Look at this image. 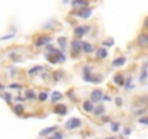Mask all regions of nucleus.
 <instances>
[{"label":"nucleus","instance_id":"obj_23","mask_svg":"<svg viewBox=\"0 0 148 139\" xmlns=\"http://www.w3.org/2000/svg\"><path fill=\"white\" fill-rule=\"evenodd\" d=\"M113 45H115V41L113 39H108V41L103 42V46H113Z\"/></svg>","mask_w":148,"mask_h":139},{"label":"nucleus","instance_id":"obj_29","mask_svg":"<svg viewBox=\"0 0 148 139\" xmlns=\"http://www.w3.org/2000/svg\"><path fill=\"white\" fill-rule=\"evenodd\" d=\"M145 78H147V70L144 68V70H142V73H141V77H139V80H141V81H144Z\"/></svg>","mask_w":148,"mask_h":139},{"label":"nucleus","instance_id":"obj_33","mask_svg":"<svg viewBox=\"0 0 148 139\" xmlns=\"http://www.w3.org/2000/svg\"><path fill=\"white\" fill-rule=\"evenodd\" d=\"M10 89H21V84H10Z\"/></svg>","mask_w":148,"mask_h":139},{"label":"nucleus","instance_id":"obj_30","mask_svg":"<svg viewBox=\"0 0 148 139\" xmlns=\"http://www.w3.org/2000/svg\"><path fill=\"white\" fill-rule=\"evenodd\" d=\"M62 136H64V135H62V133H58V132H54V135H52L54 139H61Z\"/></svg>","mask_w":148,"mask_h":139},{"label":"nucleus","instance_id":"obj_32","mask_svg":"<svg viewBox=\"0 0 148 139\" xmlns=\"http://www.w3.org/2000/svg\"><path fill=\"white\" fill-rule=\"evenodd\" d=\"M115 102H116V106H122V99L121 97H116Z\"/></svg>","mask_w":148,"mask_h":139},{"label":"nucleus","instance_id":"obj_13","mask_svg":"<svg viewBox=\"0 0 148 139\" xmlns=\"http://www.w3.org/2000/svg\"><path fill=\"white\" fill-rule=\"evenodd\" d=\"M125 62H126V58L125 57H119V58H116L112 62V67H121V65H125Z\"/></svg>","mask_w":148,"mask_h":139},{"label":"nucleus","instance_id":"obj_15","mask_svg":"<svg viewBox=\"0 0 148 139\" xmlns=\"http://www.w3.org/2000/svg\"><path fill=\"white\" fill-rule=\"evenodd\" d=\"M113 81H115V84L122 86V84H125V77H123L122 74H116V76L113 77Z\"/></svg>","mask_w":148,"mask_h":139},{"label":"nucleus","instance_id":"obj_37","mask_svg":"<svg viewBox=\"0 0 148 139\" xmlns=\"http://www.w3.org/2000/svg\"><path fill=\"white\" fill-rule=\"evenodd\" d=\"M62 2H64V3H68V2H71V0H62Z\"/></svg>","mask_w":148,"mask_h":139},{"label":"nucleus","instance_id":"obj_21","mask_svg":"<svg viewBox=\"0 0 148 139\" xmlns=\"http://www.w3.org/2000/svg\"><path fill=\"white\" fill-rule=\"evenodd\" d=\"M65 42H67V39H65V38H62V36H61V38H58V44L61 45V49H64V48H65Z\"/></svg>","mask_w":148,"mask_h":139},{"label":"nucleus","instance_id":"obj_34","mask_svg":"<svg viewBox=\"0 0 148 139\" xmlns=\"http://www.w3.org/2000/svg\"><path fill=\"white\" fill-rule=\"evenodd\" d=\"M131 83H132V78H128L126 80V87H131Z\"/></svg>","mask_w":148,"mask_h":139},{"label":"nucleus","instance_id":"obj_5","mask_svg":"<svg viewBox=\"0 0 148 139\" xmlns=\"http://www.w3.org/2000/svg\"><path fill=\"white\" fill-rule=\"evenodd\" d=\"M49 42H51V38H49V36L41 35V36L35 41V45H36V46H45V45H48Z\"/></svg>","mask_w":148,"mask_h":139},{"label":"nucleus","instance_id":"obj_4","mask_svg":"<svg viewBox=\"0 0 148 139\" xmlns=\"http://www.w3.org/2000/svg\"><path fill=\"white\" fill-rule=\"evenodd\" d=\"M82 49H83V42H82V41L74 39V41L71 42V51H73V54H77V52H80Z\"/></svg>","mask_w":148,"mask_h":139},{"label":"nucleus","instance_id":"obj_35","mask_svg":"<svg viewBox=\"0 0 148 139\" xmlns=\"http://www.w3.org/2000/svg\"><path fill=\"white\" fill-rule=\"evenodd\" d=\"M129 133H131V129H125V130H123V136H125V135H129Z\"/></svg>","mask_w":148,"mask_h":139},{"label":"nucleus","instance_id":"obj_11","mask_svg":"<svg viewBox=\"0 0 148 139\" xmlns=\"http://www.w3.org/2000/svg\"><path fill=\"white\" fill-rule=\"evenodd\" d=\"M106 57H108V51H106L105 46H102V48H99V49L96 51V58H97V59H103V58H106Z\"/></svg>","mask_w":148,"mask_h":139},{"label":"nucleus","instance_id":"obj_9","mask_svg":"<svg viewBox=\"0 0 148 139\" xmlns=\"http://www.w3.org/2000/svg\"><path fill=\"white\" fill-rule=\"evenodd\" d=\"M54 112L60 116H64V114H67V106L65 104H55Z\"/></svg>","mask_w":148,"mask_h":139},{"label":"nucleus","instance_id":"obj_7","mask_svg":"<svg viewBox=\"0 0 148 139\" xmlns=\"http://www.w3.org/2000/svg\"><path fill=\"white\" fill-rule=\"evenodd\" d=\"M136 42H138V45H139L141 48H147V46H148V35H145V33H141V35L138 36Z\"/></svg>","mask_w":148,"mask_h":139},{"label":"nucleus","instance_id":"obj_38","mask_svg":"<svg viewBox=\"0 0 148 139\" xmlns=\"http://www.w3.org/2000/svg\"><path fill=\"white\" fill-rule=\"evenodd\" d=\"M2 90H3V86H2V84H0V91H2Z\"/></svg>","mask_w":148,"mask_h":139},{"label":"nucleus","instance_id":"obj_27","mask_svg":"<svg viewBox=\"0 0 148 139\" xmlns=\"http://www.w3.org/2000/svg\"><path fill=\"white\" fill-rule=\"evenodd\" d=\"M54 23H57V22H54V20H49V22H48L47 25H44V29H48V28H54V26H55Z\"/></svg>","mask_w":148,"mask_h":139},{"label":"nucleus","instance_id":"obj_25","mask_svg":"<svg viewBox=\"0 0 148 139\" xmlns=\"http://www.w3.org/2000/svg\"><path fill=\"white\" fill-rule=\"evenodd\" d=\"M26 99H35V93L32 91V90H28L26 91V96H25Z\"/></svg>","mask_w":148,"mask_h":139},{"label":"nucleus","instance_id":"obj_8","mask_svg":"<svg viewBox=\"0 0 148 139\" xmlns=\"http://www.w3.org/2000/svg\"><path fill=\"white\" fill-rule=\"evenodd\" d=\"M83 110L87 112V113H92V112L95 110V102H92V100H86V102L83 103Z\"/></svg>","mask_w":148,"mask_h":139},{"label":"nucleus","instance_id":"obj_36","mask_svg":"<svg viewBox=\"0 0 148 139\" xmlns=\"http://www.w3.org/2000/svg\"><path fill=\"white\" fill-rule=\"evenodd\" d=\"M144 26H145V28H148V18L145 19V23H144Z\"/></svg>","mask_w":148,"mask_h":139},{"label":"nucleus","instance_id":"obj_31","mask_svg":"<svg viewBox=\"0 0 148 139\" xmlns=\"http://www.w3.org/2000/svg\"><path fill=\"white\" fill-rule=\"evenodd\" d=\"M139 123L141 125H148V117H141L139 119Z\"/></svg>","mask_w":148,"mask_h":139},{"label":"nucleus","instance_id":"obj_14","mask_svg":"<svg viewBox=\"0 0 148 139\" xmlns=\"http://www.w3.org/2000/svg\"><path fill=\"white\" fill-rule=\"evenodd\" d=\"M87 0H73V6L76 7H87Z\"/></svg>","mask_w":148,"mask_h":139},{"label":"nucleus","instance_id":"obj_19","mask_svg":"<svg viewBox=\"0 0 148 139\" xmlns=\"http://www.w3.org/2000/svg\"><path fill=\"white\" fill-rule=\"evenodd\" d=\"M42 70V67H39V65H36V67H34V68H31L29 70V76H35L36 73H39Z\"/></svg>","mask_w":148,"mask_h":139},{"label":"nucleus","instance_id":"obj_1","mask_svg":"<svg viewBox=\"0 0 148 139\" xmlns=\"http://www.w3.org/2000/svg\"><path fill=\"white\" fill-rule=\"evenodd\" d=\"M90 70H92V68H89V67L84 68V80H86L87 83H95V84L102 83V77H100V76H93Z\"/></svg>","mask_w":148,"mask_h":139},{"label":"nucleus","instance_id":"obj_22","mask_svg":"<svg viewBox=\"0 0 148 139\" xmlns=\"http://www.w3.org/2000/svg\"><path fill=\"white\" fill-rule=\"evenodd\" d=\"M110 129H112V132H118V130H119V123H116V122H112V125H110Z\"/></svg>","mask_w":148,"mask_h":139},{"label":"nucleus","instance_id":"obj_12","mask_svg":"<svg viewBox=\"0 0 148 139\" xmlns=\"http://www.w3.org/2000/svg\"><path fill=\"white\" fill-rule=\"evenodd\" d=\"M55 130H57V126H49V127L41 130V132H39V136H48V135H51V133L55 132Z\"/></svg>","mask_w":148,"mask_h":139},{"label":"nucleus","instance_id":"obj_3","mask_svg":"<svg viewBox=\"0 0 148 139\" xmlns=\"http://www.w3.org/2000/svg\"><path fill=\"white\" fill-rule=\"evenodd\" d=\"M92 13H93V9H89V7H83L82 10L76 12V15L79 18H82V19H89L92 16Z\"/></svg>","mask_w":148,"mask_h":139},{"label":"nucleus","instance_id":"obj_18","mask_svg":"<svg viewBox=\"0 0 148 139\" xmlns=\"http://www.w3.org/2000/svg\"><path fill=\"white\" fill-rule=\"evenodd\" d=\"M62 99V94L60 93V91H54L52 93V96H51V100L55 103V102H58V100H61Z\"/></svg>","mask_w":148,"mask_h":139},{"label":"nucleus","instance_id":"obj_17","mask_svg":"<svg viewBox=\"0 0 148 139\" xmlns=\"http://www.w3.org/2000/svg\"><path fill=\"white\" fill-rule=\"evenodd\" d=\"M13 112L16 116H22L23 114V104H15L13 106Z\"/></svg>","mask_w":148,"mask_h":139},{"label":"nucleus","instance_id":"obj_2","mask_svg":"<svg viewBox=\"0 0 148 139\" xmlns=\"http://www.w3.org/2000/svg\"><path fill=\"white\" fill-rule=\"evenodd\" d=\"M80 126H82V120H80L79 117H71V119H68V120L65 122V127H67L68 130L79 129Z\"/></svg>","mask_w":148,"mask_h":139},{"label":"nucleus","instance_id":"obj_28","mask_svg":"<svg viewBox=\"0 0 148 139\" xmlns=\"http://www.w3.org/2000/svg\"><path fill=\"white\" fill-rule=\"evenodd\" d=\"M2 96H3V97H5V100H6V102H8V103H10V100H12V96H10V94H9V93H3V94H2Z\"/></svg>","mask_w":148,"mask_h":139},{"label":"nucleus","instance_id":"obj_24","mask_svg":"<svg viewBox=\"0 0 148 139\" xmlns=\"http://www.w3.org/2000/svg\"><path fill=\"white\" fill-rule=\"evenodd\" d=\"M47 99H48V93H45V91L39 93V100H41V102H45Z\"/></svg>","mask_w":148,"mask_h":139},{"label":"nucleus","instance_id":"obj_10","mask_svg":"<svg viewBox=\"0 0 148 139\" xmlns=\"http://www.w3.org/2000/svg\"><path fill=\"white\" fill-rule=\"evenodd\" d=\"M87 32H89V28H87V26H77L76 29H74V33H76L79 38L84 36Z\"/></svg>","mask_w":148,"mask_h":139},{"label":"nucleus","instance_id":"obj_26","mask_svg":"<svg viewBox=\"0 0 148 139\" xmlns=\"http://www.w3.org/2000/svg\"><path fill=\"white\" fill-rule=\"evenodd\" d=\"M12 38H15V35H13V33H8L6 36H2V38H0V41H8V39H12Z\"/></svg>","mask_w":148,"mask_h":139},{"label":"nucleus","instance_id":"obj_20","mask_svg":"<svg viewBox=\"0 0 148 139\" xmlns=\"http://www.w3.org/2000/svg\"><path fill=\"white\" fill-rule=\"evenodd\" d=\"M103 112H105V106H99V107H97L96 110H93V113H95L96 116H99V114H102Z\"/></svg>","mask_w":148,"mask_h":139},{"label":"nucleus","instance_id":"obj_6","mask_svg":"<svg viewBox=\"0 0 148 139\" xmlns=\"http://www.w3.org/2000/svg\"><path fill=\"white\" fill-rule=\"evenodd\" d=\"M102 99H103L102 90H93V91H92V96H90V100H92V102L97 103V102H102Z\"/></svg>","mask_w":148,"mask_h":139},{"label":"nucleus","instance_id":"obj_16","mask_svg":"<svg viewBox=\"0 0 148 139\" xmlns=\"http://www.w3.org/2000/svg\"><path fill=\"white\" fill-rule=\"evenodd\" d=\"M82 51H84L86 54H90V52H93V51H95V46H93L92 44L83 42V49H82Z\"/></svg>","mask_w":148,"mask_h":139}]
</instances>
